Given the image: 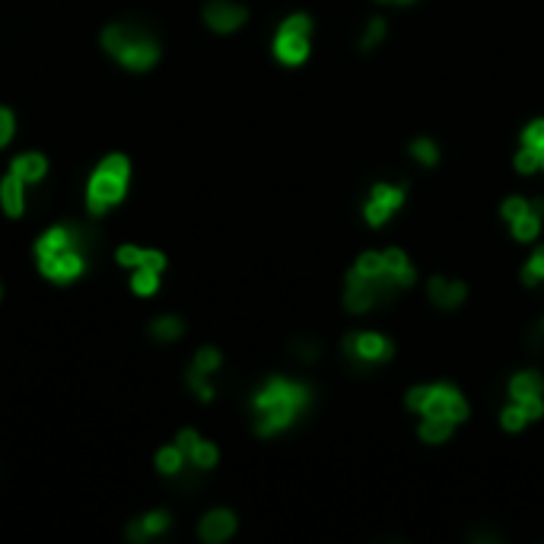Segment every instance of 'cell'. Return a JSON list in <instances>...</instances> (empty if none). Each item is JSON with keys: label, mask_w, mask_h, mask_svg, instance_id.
I'll list each match as a JSON object with an SVG mask.
<instances>
[{"label": "cell", "mask_w": 544, "mask_h": 544, "mask_svg": "<svg viewBox=\"0 0 544 544\" xmlns=\"http://www.w3.org/2000/svg\"><path fill=\"white\" fill-rule=\"evenodd\" d=\"M519 405H522V411L529 420L544 417V398H525V401H519Z\"/></svg>", "instance_id": "8d00e7d4"}, {"label": "cell", "mask_w": 544, "mask_h": 544, "mask_svg": "<svg viewBox=\"0 0 544 544\" xmlns=\"http://www.w3.org/2000/svg\"><path fill=\"white\" fill-rule=\"evenodd\" d=\"M118 265L121 268H156V271H166V255L156 252V249H140V245H121L118 249Z\"/></svg>", "instance_id": "e0dca14e"}, {"label": "cell", "mask_w": 544, "mask_h": 544, "mask_svg": "<svg viewBox=\"0 0 544 544\" xmlns=\"http://www.w3.org/2000/svg\"><path fill=\"white\" fill-rule=\"evenodd\" d=\"M96 252L99 233L90 223H58L35 242V265L55 284H74L93 265Z\"/></svg>", "instance_id": "6da1fadb"}, {"label": "cell", "mask_w": 544, "mask_h": 544, "mask_svg": "<svg viewBox=\"0 0 544 544\" xmlns=\"http://www.w3.org/2000/svg\"><path fill=\"white\" fill-rule=\"evenodd\" d=\"M405 204V185H376L370 191V201H366V223L370 226H382L395 210Z\"/></svg>", "instance_id": "ba28073f"}, {"label": "cell", "mask_w": 544, "mask_h": 544, "mask_svg": "<svg viewBox=\"0 0 544 544\" xmlns=\"http://www.w3.org/2000/svg\"><path fill=\"white\" fill-rule=\"evenodd\" d=\"M411 156L424 166H436V163H440V147H436L433 137H417L411 144Z\"/></svg>", "instance_id": "d4e9b609"}, {"label": "cell", "mask_w": 544, "mask_h": 544, "mask_svg": "<svg viewBox=\"0 0 544 544\" xmlns=\"http://www.w3.org/2000/svg\"><path fill=\"white\" fill-rule=\"evenodd\" d=\"M522 144H525V147H535L538 153L544 150V118L532 121V125L525 128V134H522Z\"/></svg>", "instance_id": "836d02e7"}, {"label": "cell", "mask_w": 544, "mask_h": 544, "mask_svg": "<svg viewBox=\"0 0 544 544\" xmlns=\"http://www.w3.org/2000/svg\"><path fill=\"white\" fill-rule=\"evenodd\" d=\"M500 420H503V427L510 430V433H519L525 424H529V417H525V411H522V405L519 401H513L510 408H506L503 414H500Z\"/></svg>", "instance_id": "83f0119b"}, {"label": "cell", "mask_w": 544, "mask_h": 544, "mask_svg": "<svg viewBox=\"0 0 544 544\" xmlns=\"http://www.w3.org/2000/svg\"><path fill=\"white\" fill-rule=\"evenodd\" d=\"M538 230H541V217H535V214H525V217L513 220V236L519 242H532L538 236Z\"/></svg>", "instance_id": "484cf974"}, {"label": "cell", "mask_w": 544, "mask_h": 544, "mask_svg": "<svg viewBox=\"0 0 544 544\" xmlns=\"http://www.w3.org/2000/svg\"><path fill=\"white\" fill-rule=\"evenodd\" d=\"M379 4H395V0H379Z\"/></svg>", "instance_id": "f35d334b"}, {"label": "cell", "mask_w": 544, "mask_h": 544, "mask_svg": "<svg viewBox=\"0 0 544 544\" xmlns=\"http://www.w3.org/2000/svg\"><path fill=\"white\" fill-rule=\"evenodd\" d=\"M245 20H249V10L242 4H233V0H210L204 7V23L220 35L236 32L239 26H245Z\"/></svg>", "instance_id": "9c48e42d"}, {"label": "cell", "mask_w": 544, "mask_h": 544, "mask_svg": "<svg viewBox=\"0 0 544 544\" xmlns=\"http://www.w3.org/2000/svg\"><path fill=\"white\" fill-rule=\"evenodd\" d=\"M516 169H519L522 175L538 172V169H541V153H538L535 147H522V150L516 153Z\"/></svg>", "instance_id": "f546056e"}, {"label": "cell", "mask_w": 544, "mask_h": 544, "mask_svg": "<svg viewBox=\"0 0 544 544\" xmlns=\"http://www.w3.org/2000/svg\"><path fill=\"white\" fill-rule=\"evenodd\" d=\"M344 306L350 312H366L379 306V293H376V280L360 274L357 268L347 271V290H344Z\"/></svg>", "instance_id": "30bf717a"}, {"label": "cell", "mask_w": 544, "mask_h": 544, "mask_svg": "<svg viewBox=\"0 0 544 544\" xmlns=\"http://www.w3.org/2000/svg\"><path fill=\"white\" fill-rule=\"evenodd\" d=\"M452 427H455V420H449V417L424 414L417 433H420V440H424V443H446L449 436H452Z\"/></svg>", "instance_id": "7402d4cb"}, {"label": "cell", "mask_w": 544, "mask_h": 544, "mask_svg": "<svg viewBox=\"0 0 544 544\" xmlns=\"http://www.w3.org/2000/svg\"><path fill=\"white\" fill-rule=\"evenodd\" d=\"M128 182H131V163L125 153H109L99 163V169L90 175L86 182V210L93 217L109 214L112 207H118L128 195Z\"/></svg>", "instance_id": "277c9868"}, {"label": "cell", "mask_w": 544, "mask_h": 544, "mask_svg": "<svg viewBox=\"0 0 544 544\" xmlns=\"http://www.w3.org/2000/svg\"><path fill=\"white\" fill-rule=\"evenodd\" d=\"M309 35H312V20L306 13H296L280 26L274 39V55L284 64H303L309 58Z\"/></svg>", "instance_id": "5b68a950"}, {"label": "cell", "mask_w": 544, "mask_h": 544, "mask_svg": "<svg viewBox=\"0 0 544 544\" xmlns=\"http://www.w3.org/2000/svg\"><path fill=\"white\" fill-rule=\"evenodd\" d=\"M427 398H430V385H417V389H411V392H408V408H411V411H420V414H424V408H427Z\"/></svg>", "instance_id": "e575fe53"}, {"label": "cell", "mask_w": 544, "mask_h": 544, "mask_svg": "<svg viewBox=\"0 0 544 544\" xmlns=\"http://www.w3.org/2000/svg\"><path fill=\"white\" fill-rule=\"evenodd\" d=\"M156 468H160V475L163 478H172V481H179L185 471H198V468H191L188 459H185V452L179 446H163L160 452H156Z\"/></svg>", "instance_id": "ffe728a7"}, {"label": "cell", "mask_w": 544, "mask_h": 544, "mask_svg": "<svg viewBox=\"0 0 544 544\" xmlns=\"http://www.w3.org/2000/svg\"><path fill=\"white\" fill-rule=\"evenodd\" d=\"M427 293H430V303H433L436 309H455V306H462V303H465L468 287L462 284V280L430 277Z\"/></svg>", "instance_id": "2e32d148"}, {"label": "cell", "mask_w": 544, "mask_h": 544, "mask_svg": "<svg viewBox=\"0 0 544 544\" xmlns=\"http://www.w3.org/2000/svg\"><path fill=\"white\" fill-rule=\"evenodd\" d=\"M160 277H163V271H156V268H134L131 271V290L137 296H153L156 290H160Z\"/></svg>", "instance_id": "cb8c5ba5"}, {"label": "cell", "mask_w": 544, "mask_h": 544, "mask_svg": "<svg viewBox=\"0 0 544 544\" xmlns=\"http://www.w3.org/2000/svg\"><path fill=\"white\" fill-rule=\"evenodd\" d=\"M29 185L20 179V175L7 172L4 182H0V207H4L7 217H23L26 214V204H29Z\"/></svg>", "instance_id": "5bb4252c"}, {"label": "cell", "mask_w": 544, "mask_h": 544, "mask_svg": "<svg viewBox=\"0 0 544 544\" xmlns=\"http://www.w3.org/2000/svg\"><path fill=\"white\" fill-rule=\"evenodd\" d=\"M236 525H239L236 522V513H230V510H210L201 519V525H198V535L207 544H220V541L236 535Z\"/></svg>", "instance_id": "9a60e30c"}, {"label": "cell", "mask_w": 544, "mask_h": 544, "mask_svg": "<svg viewBox=\"0 0 544 544\" xmlns=\"http://www.w3.org/2000/svg\"><path fill=\"white\" fill-rule=\"evenodd\" d=\"M312 405V392L303 382H293L284 376H274L258 389L252 398V414H255V433L258 436H274L287 430L296 417Z\"/></svg>", "instance_id": "7a4b0ae2"}, {"label": "cell", "mask_w": 544, "mask_h": 544, "mask_svg": "<svg viewBox=\"0 0 544 544\" xmlns=\"http://www.w3.org/2000/svg\"><path fill=\"white\" fill-rule=\"evenodd\" d=\"M0 293H4V290H0Z\"/></svg>", "instance_id": "ab89813d"}, {"label": "cell", "mask_w": 544, "mask_h": 544, "mask_svg": "<svg viewBox=\"0 0 544 544\" xmlns=\"http://www.w3.org/2000/svg\"><path fill=\"white\" fill-rule=\"evenodd\" d=\"M16 134V118L7 105H0V150H4Z\"/></svg>", "instance_id": "d6a6232c"}, {"label": "cell", "mask_w": 544, "mask_h": 544, "mask_svg": "<svg viewBox=\"0 0 544 544\" xmlns=\"http://www.w3.org/2000/svg\"><path fill=\"white\" fill-rule=\"evenodd\" d=\"M220 366H223V354L217 347H201L195 360H191L188 366V389L195 392L201 401H210L214 398V385H210V376L220 373Z\"/></svg>", "instance_id": "52a82bcc"}, {"label": "cell", "mask_w": 544, "mask_h": 544, "mask_svg": "<svg viewBox=\"0 0 544 544\" xmlns=\"http://www.w3.org/2000/svg\"><path fill=\"white\" fill-rule=\"evenodd\" d=\"M424 414L449 417V420L459 424V420L468 417V405H465V398L452 389V385H430V398H427Z\"/></svg>", "instance_id": "8fae6325"}, {"label": "cell", "mask_w": 544, "mask_h": 544, "mask_svg": "<svg viewBox=\"0 0 544 544\" xmlns=\"http://www.w3.org/2000/svg\"><path fill=\"white\" fill-rule=\"evenodd\" d=\"M500 214L513 223V220H519L525 214H532V201H525V198H506L503 207H500Z\"/></svg>", "instance_id": "1f68e13d"}, {"label": "cell", "mask_w": 544, "mask_h": 544, "mask_svg": "<svg viewBox=\"0 0 544 544\" xmlns=\"http://www.w3.org/2000/svg\"><path fill=\"white\" fill-rule=\"evenodd\" d=\"M344 354L354 363H389L395 357V347L389 338L376 335V331H354V335L344 338Z\"/></svg>", "instance_id": "8992f818"}, {"label": "cell", "mask_w": 544, "mask_h": 544, "mask_svg": "<svg viewBox=\"0 0 544 544\" xmlns=\"http://www.w3.org/2000/svg\"><path fill=\"white\" fill-rule=\"evenodd\" d=\"M10 172L13 175H20V179L29 185V188H35L39 185L45 175H48V160L42 153H35V150H29V153H20L16 160L10 163Z\"/></svg>", "instance_id": "ac0fdd59"}, {"label": "cell", "mask_w": 544, "mask_h": 544, "mask_svg": "<svg viewBox=\"0 0 544 544\" xmlns=\"http://www.w3.org/2000/svg\"><path fill=\"white\" fill-rule=\"evenodd\" d=\"M354 268H357L360 274H366V277H376V274H382V271H385L382 252H366V255H360Z\"/></svg>", "instance_id": "4dcf8cb0"}, {"label": "cell", "mask_w": 544, "mask_h": 544, "mask_svg": "<svg viewBox=\"0 0 544 544\" xmlns=\"http://www.w3.org/2000/svg\"><path fill=\"white\" fill-rule=\"evenodd\" d=\"M538 280H544V249H538V252L529 258V265H525V271H522V284H525V287H535Z\"/></svg>", "instance_id": "4316f807"}, {"label": "cell", "mask_w": 544, "mask_h": 544, "mask_svg": "<svg viewBox=\"0 0 544 544\" xmlns=\"http://www.w3.org/2000/svg\"><path fill=\"white\" fill-rule=\"evenodd\" d=\"M102 48H105V55H112L121 67L134 70V74H144V70H150L163 55L160 35H156V29L150 23L137 20V16L105 26Z\"/></svg>", "instance_id": "3957f363"}, {"label": "cell", "mask_w": 544, "mask_h": 544, "mask_svg": "<svg viewBox=\"0 0 544 544\" xmlns=\"http://www.w3.org/2000/svg\"><path fill=\"white\" fill-rule=\"evenodd\" d=\"M175 446H179V449L185 452L188 465H191V468H198V471H210V468L217 465V459H220L217 446H214V443H207V440H201V436H198L195 430H182L179 436H175Z\"/></svg>", "instance_id": "7c38bea8"}, {"label": "cell", "mask_w": 544, "mask_h": 544, "mask_svg": "<svg viewBox=\"0 0 544 544\" xmlns=\"http://www.w3.org/2000/svg\"><path fill=\"white\" fill-rule=\"evenodd\" d=\"M150 335L160 344H172L185 335V322L179 319V315H160V319L150 322Z\"/></svg>", "instance_id": "603a6c76"}, {"label": "cell", "mask_w": 544, "mask_h": 544, "mask_svg": "<svg viewBox=\"0 0 544 544\" xmlns=\"http://www.w3.org/2000/svg\"><path fill=\"white\" fill-rule=\"evenodd\" d=\"M293 347H296V354H300V360H306V363H312L315 357H319V344H315V341H309V338L296 341Z\"/></svg>", "instance_id": "d590c367"}, {"label": "cell", "mask_w": 544, "mask_h": 544, "mask_svg": "<svg viewBox=\"0 0 544 544\" xmlns=\"http://www.w3.org/2000/svg\"><path fill=\"white\" fill-rule=\"evenodd\" d=\"M385 29H389V26H385V20H382V16H376V20H373L370 26H366L363 39H360V48H363V51L376 48V45H379V42L385 39Z\"/></svg>", "instance_id": "f1b7e54d"}, {"label": "cell", "mask_w": 544, "mask_h": 544, "mask_svg": "<svg viewBox=\"0 0 544 544\" xmlns=\"http://www.w3.org/2000/svg\"><path fill=\"white\" fill-rule=\"evenodd\" d=\"M382 261H385V274H392L395 277V284L401 287V290H408L414 280H417V271L411 268V261H408V255L401 252V249H385L382 252Z\"/></svg>", "instance_id": "d6986e66"}, {"label": "cell", "mask_w": 544, "mask_h": 544, "mask_svg": "<svg viewBox=\"0 0 544 544\" xmlns=\"http://www.w3.org/2000/svg\"><path fill=\"white\" fill-rule=\"evenodd\" d=\"M510 395H513V401L541 398V395H544V379H541V373L525 370V373L513 376V379H510Z\"/></svg>", "instance_id": "44dd1931"}, {"label": "cell", "mask_w": 544, "mask_h": 544, "mask_svg": "<svg viewBox=\"0 0 544 544\" xmlns=\"http://www.w3.org/2000/svg\"><path fill=\"white\" fill-rule=\"evenodd\" d=\"M169 525H172V519H169L166 510H153V513H144V516L131 519L128 529H125V538L131 544H144V541H150L156 535H163Z\"/></svg>", "instance_id": "4fadbf2b"}, {"label": "cell", "mask_w": 544, "mask_h": 544, "mask_svg": "<svg viewBox=\"0 0 544 544\" xmlns=\"http://www.w3.org/2000/svg\"><path fill=\"white\" fill-rule=\"evenodd\" d=\"M395 4H398V7H408V4H414V0H395Z\"/></svg>", "instance_id": "74e56055"}]
</instances>
